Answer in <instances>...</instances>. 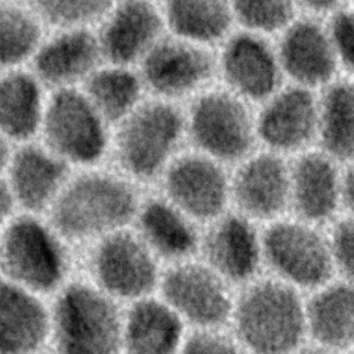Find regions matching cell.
Instances as JSON below:
<instances>
[{"label":"cell","instance_id":"cell-1","mask_svg":"<svg viewBox=\"0 0 354 354\" xmlns=\"http://www.w3.org/2000/svg\"><path fill=\"white\" fill-rule=\"evenodd\" d=\"M141 201L137 183L97 165L71 173L46 217L68 245L90 246L131 227Z\"/></svg>","mask_w":354,"mask_h":354},{"label":"cell","instance_id":"cell-2","mask_svg":"<svg viewBox=\"0 0 354 354\" xmlns=\"http://www.w3.org/2000/svg\"><path fill=\"white\" fill-rule=\"evenodd\" d=\"M228 325L248 354H297L307 340L304 297L271 275L259 277L235 295Z\"/></svg>","mask_w":354,"mask_h":354},{"label":"cell","instance_id":"cell-3","mask_svg":"<svg viewBox=\"0 0 354 354\" xmlns=\"http://www.w3.org/2000/svg\"><path fill=\"white\" fill-rule=\"evenodd\" d=\"M184 140L185 118L177 102L145 97L112 127L109 153L116 170L142 184L160 178Z\"/></svg>","mask_w":354,"mask_h":354},{"label":"cell","instance_id":"cell-4","mask_svg":"<svg viewBox=\"0 0 354 354\" xmlns=\"http://www.w3.org/2000/svg\"><path fill=\"white\" fill-rule=\"evenodd\" d=\"M120 303L87 281L66 282L50 307L55 354H122Z\"/></svg>","mask_w":354,"mask_h":354},{"label":"cell","instance_id":"cell-5","mask_svg":"<svg viewBox=\"0 0 354 354\" xmlns=\"http://www.w3.org/2000/svg\"><path fill=\"white\" fill-rule=\"evenodd\" d=\"M68 246L46 216L18 212L0 232V278L55 295L68 282Z\"/></svg>","mask_w":354,"mask_h":354},{"label":"cell","instance_id":"cell-6","mask_svg":"<svg viewBox=\"0 0 354 354\" xmlns=\"http://www.w3.org/2000/svg\"><path fill=\"white\" fill-rule=\"evenodd\" d=\"M184 118L192 149L225 166H235L254 151L256 115L248 101L225 87H207L192 97Z\"/></svg>","mask_w":354,"mask_h":354},{"label":"cell","instance_id":"cell-7","mask_svg":"<svg viewBox=\"0 0 354 354\" xmlns=\"http://www.w3.org/2000/svg\"><path fill=\"white\" fill-rule=\"evenodd\" d=\"M112 127L79 88L48 91L37 140L72 169L97 166L109 153Z\"/></svg>","mask_w":354,"mask_h":354},{"label":"cell","instance_id":"cell-8","mask_svg":"<svg viewBox=\"0 0 354 354\" xmlns=\"http://www.w3.org/2000/svg\"><path fill=\"white\" fill-rule=\"evenodd\" d=\"M295 216L267 223L261 230L263 263L270 275L296 288L314 290L330 281L335 261L329 234Z\"/></svg>","mask_w":354,"mask_h":354},{"label":"cell","instance_id":"cell-9","mask_svg":"<svg viewBox=\"0 0 354 354\" xmlns=\"http://www.w3.org/2000/svg\"><path fill=\"white\" fill-rule=\"evenodd\" d=\"M88 272L113 300L131 303L158 290L162 263L129 227L90 245Z\"/></svg>","mask_w":354,"mask_h":354},{"label":"cell","instance_id":"cell-10","mask_svg":"<svg viewBox=\"0 0 354 354\" xmlns=\"http://www.w3.org/2000/svg\"><path fill=\"white\" fill-rule=\"evenodd\" d=\"M159 296L189 329L225 328L235 295L232 286L202 259H187L162 270Z\"/></svg>","mask_w":354,"mask_h":354},{"label":"cell","instance_id":"cell-11","mask_svg":"<svg viewBox=\"0 0 354 354\" xmlns=\"http://www.w3.org/2000/svg\"><path fill=\"white\" fill-rule=\"evenodd\" d=\"M147 95L177 102L209 87L217 61L207 46L163 36L136 66Z\"/></svg>","mask_w":354,"mask_h":354},{"label":"cell","instance_id":"cell-12","mask_svg":"<svg viewBox=\"0 0 354 354\" xmlns=\"http://www.w3.org/2000/svg\"><path fill=\"white\" fill-rule=\"evenodd\" d=\"M228 166L192 149L181 151L158 181L162 195L201 225L231 209Z\"/></svg>","mask_w":354,"mask_h":354},{"label":"cell","instance_id":"cell-13","mask_svg":"<svg viewBox=\"0 0 354 354\" xmlns=\"http://www.w3.org/2000/svg\"><path fill=\"white\" fill-rule=\"evenodd\" d=\"M231 209L254 223H271L289 212L290 173L286 156L253 151L230 173Z\"/></svg>","mask_w":354,"mask_h":354},{"label":"cell","instance_id":"cell-14","mask_svg":"<svg viewBox=\"0 0 354 354\" xmlns=\"http://www.w3.org/2000/svg\"><path fill=\"white\" fill-rule=\"evenodd\" d=\"M201 259L232 288L261 274L263 245L257 223L230 209L202 230Z\"/></svg>","mask_w":354,"mask_h":354},{"label":"cell","instance_id":"cell-15","mask_svg":"<svg viewBox=\"0 0 354 354\" xmlns=\"http://www.w3.org/2000/svg\"><path fill=\"white\" fill-rule=\"evenodd\" d=\"M318 95L296 84L279 87L256 113L257 142L279 155H297L317 142Z\"/></svg>","mask_w":354,"mask_h":354},{"label":"cell","instance_id":"cell-16","mask_svg":"<svg viewBox=\"0 0 354 354\" xmlns=\"http://www.w3.org/2000/svg\"><path fill=\"white\" fill-rule=\"evenodd\" d=\"M224 87L249 104H261L283 79L277 47L266 35L243 30L230 35L216 58Z\"/></svg>","mask_w":354,"mask_h":354},{"label":"cell","instance_id":"cell-17","mask_svg":"<svg viewBox=\"0 0 354 354\" xmlns=\"http://www.w3.org/2000/svg\"><path fill=\"white\" fill-rule=\"evenodd\" d=\"M165 29L155 0H116L94 28L104 62L134 68L165 36Z\"/></svg>","mask_w":354,"mask_h":354},{"label":"cell","instance_id":"cell-18","mask_svg":"<svg viewBox=\"0 0 354 354\" xmlns=\"http://www.w3.org/2000/svg\"><path fill=\"white\" fill-rule=\"evenodd\" d=\"M72 173L37 138L12 145L3 177L19 212L44 216Z\"/></svg>","mask_w":354,"mask_h":354},{"label":"cell","instance_id":"cell-19","mask_svg":"<svg viewBox=\"0 0 354 354\" xmlns=\"http://www.w3.org/2000/svg\"><path fill=\"white\" fill-rule=\"evenodd\" d=\"M104 62L93 28L47 29L29 69L48 91L79 88Z\"/></svg>","mask_w":354,"mask_h":354},{"label":"cell","instance_id":"cell-20","mask_svg":"<svg viewBox=\"0 0 354 354\" xmlns=\"http://www.w3.org/2000/svg\"><path fill=\"white\" fill-rule=\"evenodd\" d=\"M340 166L319 148L306 149L289 162L292 216L318 227L337 220L343 209Z\"/></svg>","mask_w":354,"mask_h":354},{"label":"cell","instance_id":"cell-21","mask_svg":"<svg viewBox=\"0 0 354 354\" xmlns=\"http://www.w3.org/2000/svg\"><path fill=\"white\" fill-rule=\"evenodd\" d=\"M277 47L283 76L292 84L324 88L340 69L328 24L315 17L295 18L281 33Z\"/></svg>","mask_w":354,"mask_h":354},{"label":"cell","instance_id":"cell-22","mask_svg":"<svg viewBox=\"0 0 354 354\" xmlns=\"http://www.w3.org/2000/svg\"><path fill=\"white\" fill-rule=\"evenodd\" d=\"M131 228L166 266L196 257L199 253L201 224L162 194L142 198Z\"/></svg>","mask_w":354,"mask_h":354},{"label":"cell","instance_id":"cell-23","mask_svg":"<svg viewBox=\"0 0 354 354\" xmlns=\"http://www.w3.org/2000/svg\"><path fill=\"white\" fill-rule=\"evenodd\" d=\"M188 326L158 295L123 310L122 354H178Z\"/></svg>","mask_w":354,"mask_h":354},{"label":"cell","instance_id":"cell-24","mask_svg":"<svg viewBox=\"0 0 354 354\" xmlns=\"http://www.w3.org/2000/svg\"><path fill=\"white\" fill-rule=\"evenodd\" d=\"M50 343L43 297L0 278V354H40Z\"/></svg>","mask_w":354,"mask_h":354},{"label":"cell","instance_id":"cell-25","mask_svg":"<svg viewBox=\"0 0 354 354\" xmlns=\"http://www.w3.org/2000/svg\"><path fill=\"white\" fill-rule=\"evenodd\" d=\"M307 339L330 353L354 347V285L332 278L304 299Z\"/></svg>","mask_w":354,"mask_h":354},{"label":"cell","instance_id":"cell-26","mask_svg":"<svg viewBox=\"0 0 354 354\" xmlns=\"http://www.w3.org/2000/svg\"><path fill=\"white\" fill-rule=\"evenodd\" d=\"M47 98L29 66L0 72V136L11 145L37 138Z\"/></svg>","mask_w":354,"mask_h":354},{"label":"cell","instance_id":"cell-27","mask_svg":"<svg viewBox=\"0 0 354 354\" xmlns=\"http://www.w3.org/2000/svg\"><path fill=\"white\" fill-rule=\"evenodd\" d=\"M319 149L342 166L354 162V79H335L318 95Z\"/></svg>","mask_w":354,"mask_h":354},{"label":"cell","instance_id":"cell-28","mask_svg":"<svg viewBox=\"0 0 354 354\" xmlns=\"http://www.w3.org/2000/svg\"><path fill=\"white\" fill-rule=\"evenodd\" d=\"M160 8L170 35L207 47L224 41L235 22L230 0H165Z\"/></svg>","mask_w":354,"mask_h":354},{"label":"cell","instance_id":"cell-29","mask_svg":"<svg viewBox=\"0 0 354 354\" xmlns=\"http://www.w3.org/2000/svg\"><path fill=\"white\" fill-rule=\"evenodd\" d=\"M80 90L113 127L127 116L142 100L147 91L134 66L102 62L80 86Z\"/></svg>","mask_w":354,"mask_h":354},{"label":"cell","instance_id":"cell-30","mask_svg":"<svg viewBox=\"0 0 354 354\" xmlns=\"http://www.w3.org/2000/svg\"><path fill=\"white\" fill-rule=\"evenodd\" d=\"M46 32L26 0H0V72L29 66Z\"/></svg>","mask_w":354,"mask_h":354},{"label":"cell","instance_id":"cell-31","mask_svg":"<svg viewBox=\"0 0 354 354\" xmlns=\"http://www.w3.org/2000/svg\"><path fill=\"white\" fill-rule=\"evenodd\" d=\"M47 29L95 28L116 0H26Z\"/></svg>","mask_w":354,"mask_h":354},{"label":"cell","instance_id":"cell-32","mask_svg":"<svg viewBox=\"0 0 354 354\" xmlns=\"http://www.w3.org/2000/svg\"><path fill=\"white\" fill-rule=\"evenodd\" d=\"M234 18L245 30L281 33L296 18V0H230Z\"/></svg>","mask_w":354,"mask_h":354},{"label":"cell","instance_id":"cell-33","mask_svg":"<svg viewBox=\"0 0 354 354\" xmlns=\"http://www.w3.org/2000/svg\"><path fill=\"white\" fill-rule=\"evenodd\" d=\"M178 354H248L225 328L188 329Z\"/></svg>","mask_w":354,"mask_h":354},{"label":"cell","instance_id":"cell-34","mask_svg":"<svg viewBox=\"0 0 354 354\" xmlns=\"http://www.w3.org/2000/svg\"><path fill=\"white\" fill-rule=\"evenodd\" d=\"M328 24L339 68L354 79V8L340 7Z\"/></svg>","mask_w":354,"mask_h":354},{"label":"cell","instance_id":"cell-35","mask_svg":"<svg viewBox=\"0 0 354 354\" xmlns=\"http://www.w3.org/2000/svg\"><path fill=\"white\" fill-rule=\"evenodd\" d=\"M335 270L354 285V217L337 218L329 232Z\"/></svg>","mask_w":354,"mask_h":354},{"label":"cell","instance_id":"cell-36","mask_svg":"<svg viewBox=\"0 0 354 354\" xmlns=\"http://www.w3.org/2000/svg\"><path fill=\"white\" fill-rule=\"evenodd\" d=\"M18 212L19 210L15 205V201H14V198L10 192V188H8V185L3 177V173H1L0 174V232Z\"/></svg>","mask_w":354,"mask_h":354},{"label":"cell","instance_id":"cell-37","mask_svg":"<svg viewBox=\"0 0 354 354\" xmlns=\"http://www.w3.org/2000/svg\"><path fill=\"white\" fill-rule=\"evenodd\" d=\"M342 202L347 216L354 217V162L346 165L342 183Z\"/></svg>","mask_w":354,"mask_h":354},{"label":"cell","instance_id":"cell-38","mask_svg":"<svg viewBox=\"0 0 354 354\" xmlns=\"http://www.w3.org/2000/svg\"><path fill=\"white\" fill-rule=\"evenodd\" d=\"M297 7L307 10L314 15L333 14L342 7V0H296Z\"/></svg>","mask_w":354,"mask_h":354},{"label":"cell","instance_id":"cell-39","mask_svg":"<svg viewBox=\"0 0 354 354\" xmlns=\"http://www.w3.org/2000/svg\"><path fill=\"white\" fill-rule=\"evenodd\" d=\"M11 148H12V145L0 136V174L4 171V167H6V163L8 160Z\"/></svg>","mask_w":354,"mask_h":354},{"label":"cell","instance_id":"cell-40","mask_svg":"<svg viewBox=\"0 0 354 354\" xmlns=\"http://www.w3.org/2000/svg\"><path fill=\"white\" fill-rule=\"evenodd\" d=\"M297 354H335V353H330L328 350H324L321 347H317L313 344V347H303Z\"/></svg>","mask_w":354,"mask_h":354},{"label":"cell","instance_id":"cell-41","mask_svg":"<svg viewBox=\"0 0 354 354\" xmlns=\"http://www.w3.org/2000/svg\"><path fill=\"white\" fill-rule=\"evenodd\" d=\"M346 354H354V347H353V348H350L348 351H346Z\"/></svg>","mask_w":354,"mask_h":354}]
</instances>
